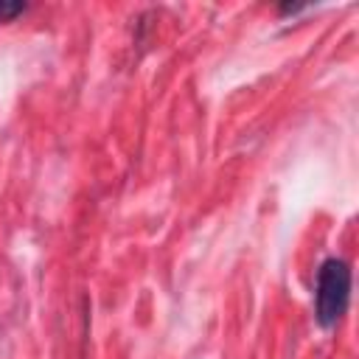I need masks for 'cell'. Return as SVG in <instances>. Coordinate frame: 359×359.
Segmentation results:
<instances>
[{"instance_id":"3957f363","label":"cell","mask_w":359,"mask_h":359,"mask_svg":"<svg viewBox=\"0 0 359 359\" xmlns=\"http://www.w3.org/2000/svg\"><path fill=\"white\" fill-rule=\"evenodd\" d=\"M306 6H300V3H283V6H278V14H297V11H303Z\"/></svg>"},{"instance_id":"7a4b0ae2","label":"cell","mask_w":359,"mask_h":359,"mask_svg":"<svg viewBox=\"0 0 359 359\" xmlns=\"http://www.w3.org/2000/svg\"><path fill=\"white\" fill-rule=\"evenodd\" d=\"M25 8H28V6L20 3V0H17V3H3V0H0V22H11V20L20 17Z\"/></svg>"},{"instance_id":"6da1fadb","label":"cell","mask_w":359,"mask_h":359,"mask_svg":"<svg viewBox=\"0 0 359 359\" xmlns=\"http://www.w3.org/2000/svg\"><path fill=\"white\" fill-rule=\"evenodd\" d=\"M351 300V266L342 258H325L314 280V320L323 328L339 323Z\"/></svg>"}]
</instances>
